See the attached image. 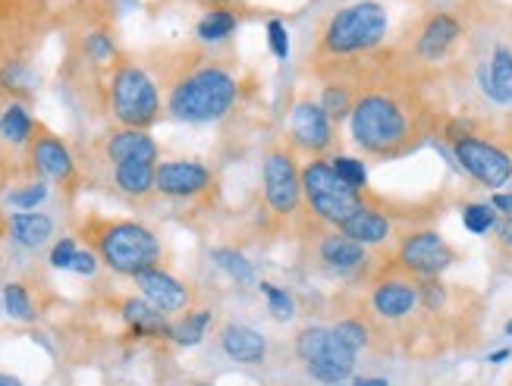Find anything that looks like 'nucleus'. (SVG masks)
Wrapping results in <instances>:
<instances>
[{"label":"nucleus","mask_w":512,"mask_h":386,"mask_svg":"<svg viewBox=\"0 0 512 386\" xmlns=\"http://www.w3.org/2000/svg\"><path fill=\"white\" fill-rule=\"evenodd\" d=\"M428 110L406 85L374 82L355 98L349 135L371 157H399L425 139Z\"/></svg>","instance_id":"f257e3e1"},{"label":"nucleus","mask_w":512,"mask_h":386,"mask_svg":"<svg viewBox=\"0 0 512 386\" xmlns=\"http://www.w3.org/2000/svg\"><path fill=\"white\" fill-rule=\"evenodd\" d=\"M164 110L176 123H214L239 98V82L227 63L205 51H183L164 79Z\"/></svg>","instance_id":"f03ea898"},{"label":"nucleus","mask_w":512,"mask_h":386,"mask_svg":"<svg viewBox=\"0 0 512 386\" xmlns=\"http://www.w3.org/2000/svg\"><path fill=\"white\" fill-rule=\"evenodd\" d=\"M88 248L120 277L136 280L142 270L161 267V239L136 220H104L92 217L82 226Z\"/></svg>","instance_id":"7ed1b4c3"},{"label":"nucleus","mask_w":512,"mask_h":386,"mask_svg":"<svg viewBox=\"0 0 512 386\" xmlns=\"http://www.w3.org/2000/svg\"><path fill=\"white\" fill-rule=\"evenodd\" d=\"M390 29L387 7L377 0H359L333 13L318 38L321 60H352L374 48H381Z\"/></svg>","instance_id":"20e7f679"},{"label":"nucleus","mask_w":512,"mask_h":386,"mask_svg":"<svg viewBox=\"0 0 512 386\" xmlns=\"http://www.w3.org/2000/svg\"><path fill=\"white\" fill-rule=\"evenodd\" d=\"M107 104L114 120L129 129H148L161 120V92L158 82L151 79L145 66L132 60H117L110 66V85H107Z\"/></svg>","instance_id":"39448f33"},{"label":"nucleus","mask_w":512,"mask_h":386,"mask_svg":"<svg viewBox=\"0 0 512 386\" xmlns=\"http://www.w3.org/2000/svg\"><path fill=\"white\" fill-rule=\"evenodd\" d=\"M302 198L311 217L333 226V230H340V226L365 204L362 192L349 189L343 179L333 173L330 161H324V157H311L302 167Z\"/></svg>","instance_id":"423d86ee"},{"label":"nucleus","mask_w":512,"mask_h":386,"mask_svg":"<svg viewBox=\"0 0 512 386\" xmlns=\"http://www.w3.org/2000/svg\"><path fill=\"white\" fill-rule=\"evenodd\" d=\"M447 139H450V148L456 154L459 167L469 173L478 186L500 192L512 179V154L503 145L484 139V135H478L465 123H450Z\"/></svg>","instance_id":"0eeeda50"},{"label":"nucleus","mask_w":512,"mask_h":386,"mask_svg":"<svg viewBox=\"0 0 512 386\" xmlns=\"http://www.w3.org/2000/svg\"><path fill=\"white\" fill-rule=\"evenodd\" d=\"M261 198L267 214H274L277 220L296 217L299 208L305 204L302 198V170L296 161V151L289 145H274L264 154L261 164Z\"/></svg>","instance_id":"6e6552de"},{"label":"nucleus","mask_w":512,"mask_h":386,"mask_svg":"<svg viewBox=\"0 0 512 386\" xmlns=\"http://www.w3.org/2000/svg\"><path fill=\"white\" fill-rule=\"evenodd\" d=\"M296 355L311 374V380H318L324 386H337L346 383L355 371V355L346 349L333 327H305L296 336Z\"/></svg>","instance_id":"1a4fd4ad"},{"label":"nucleus","mask_w":512,"mask_h":386,"mask_svg":"<svg viewBox=\"0 0 512 386\" xmlns=\"http://www.w3.org/2000/svg\"><path fill=\"white\" fill-rule=\"evenodd\" d=\"M453 261H456V248L434 230H412L396 248L399 270L418 280L440 277L443 270L453 267Z\"/></svg>","instance_id":"9d476101"},{"label":"nucleus","mask_w":512,"mask_h":386,"mask_svg":"<svg viewBox=\"0 0 512 386\" xmlns=\"http://www.w3.org/2000/svg\"><path fill=\"white\" fill-rule=\"evenodd\" d=\"M29 170L44 179V183H57L63 189H73L76 186V161H73V151L66 148V142L60 135H54L51 129L35 126V135L29 142Z\"/></svg>","instance_id":"9b49d317"},{"label":"nucleus","mask_w":512,"mask_h":386,"mask_svg":"<svg viewBox=\"0 0 512 386\" xmlns=\"http://www.w3.org/2000/svg\"><path fill=\"white\" fill-rule=\"evenodd\" d=\"M289 142L311 157H321L337 142V123L318 101H299L289 110Z\"/></svg>","instance_id":"f8f14e48"},{"label":"nucleus","mask_w":512,"mask_h":386,"mask_svg":"<svg viewBox=\"0 0 512 386\" xmlns=\"http://www.w3.org/2000/svg\"><path fill=\"white\" fill-rule=\"evenodd\" d=\"M154 189L173 201H198L208 198L217 189V183L214 173L198 161H164L158 164V183H154Z\"/></svg>","instance_id":"ddd939ff"},{"label":"nucleus","mask_w":512,"mask_h":386,"mask_svg":"<svg viewBox=\"0 0 512 386\" xmlns=\"http://www.w3.org/2000/svg\"><path fill=\"white\" fill-rule=\"evenodd\" d=\"M462 38V22L453 13H431L425 22L418 26L412 38V60L418 63H440L447 60L450 51Z\"/></svg>","instance_id":"4468645a"},{"label":"nucleus","mask_w":512,"mask_h":386,"mask_svg":"<svg viewBox=\"0 0 512 386\" xmlns=\"http://www.w3.org/2000/svg\"><path fill=\"white\" fill-rule=\"evenodd\" d=\"M368 305L374 317H381V321H390V324L406 321L418 308V283L409 274H393V277L377 280L368 295Z\"/></svg>","instance_id":"2eb2a0df"},{"label":"nucleus","mask_w":512,"mask_h":386,"mask_svg":"<svg viewBox=\"0 0 512 386\" xmlns=\"http://www.w3.org/2000/svg\"><path fill=\"white\" fill-rule=\"evenodd\" d=\"M136 286L145 295V302H151L154 308L164 311L167 317L189 311L192 308V299H195L192 289L180 277H173L170 270H164V267L142 270V274L136 277Z\"/></svg>","instance_id":"dca6fc26"},{"label":"nucleus","mask_w":512,"mask_h":386,"mask_svg":"<svg viewBox=\"0 0 512 386\" xmlns=\"http://www.w3.org/2000/svg\"><path fill=\"white\" fill-rule=\"evenodd\" d=\"M315 252H318L321 267H327L330 274H340V277L359 274V270H365L368 261H371L368 258V248L359 245V242H352L340 230L321 233L318 242H315Z\"/></svg>","instance_id":"f3484780"},{"label":"nucleus","mask_w":512,"mask_h":386,"mask_svg":"<svg viewBox=\"0 0 512 386\" xmlns=\"http://www.w3.org/2000/svg\"><path fill=\"white\" fill-rule=\"evenodd\" d=\"M158 142L151 139L148 129H129L120 126L114 132L104 135V161L110 167L126 164V161H148V164H158Z\"/></svg>","instance_id":"a211bd4d"},{"label":"nucleus","mask_w":512,"mask_h":386,"mask_svg":"<svg viewBox=\"0 0 512 386\" xmlns=\"http://www.w3.org/2000/svg\"><path fill=\"white\" fill-rule=\"evenodd\" d=\"M220 352L236 365H261L267 358V339L249 324H224L217 333Z\"/></svg>","instance_id":"6ab92c4d"},{"label":"nucleus","mask_w":512,"mask_h":386,"mask_svg":"<svg viewBox=\"0 0 512 386\" xmlns=\"http://www.w3.org/2000/svg\"><path fill=\"white\" fill-rule=\"evenodd\" d=\"M340 233L365 248H377L393 236V220L381 208H374V204L365 201L362 208L340 226Z\"/></svg>","instance_id":"aec40b11"},{"label":"nucleus","mask_w":512,"mask_h":386,"mask_svg":"<svg viewBox=\"0 0 512 386\" xmlns=\"http://www.w3.org/2000/svg\"><path fill=\"white\" fill-rule=\"evenodd\" d=\"M478 79H481V92L494 104L500 107L512 104V51L506 44H494V51L481 66Z\"/></svg>","instance_id":"412c9836"},{"label":"nucleus","mask_w":512,"mask_h":386,"mask_svg":"<svg viewBox=\"0 0 512 386\" xmlns=\"http://www.w3.org/2000/svg\"><path fill=\"white\" fill-rule=\"evenodd\" d=\"M120 314L129 327V336L136 339H170V317L164 311H158L145 299H126L120 305Z\"/></svg>","instance_id":"4be33fe9"},{"label":"nucleus","mask_w":512,"mask_h":386,"mask_svg":"<svg viewBox=\"0 0 512 386\" xmlns=\"http://www.w3.org/2000/svg\"><path fill=\"white\" fill-rule=\"evenodd\" d=\"M110 176H114V186L120 195L132 198V201H145L148 195H154V183H158V164L148 161H126L110 167Z\"/></svg>","instance_id":"5701e85b"},{"label":"nucleus","mask_w":512,"mask_h":386,"mask_svg":"<svg viewBox=\"0 0 512 386\" xmlns=\"http://www.w3.org/2000/svg\"><path fill=\"white\" fill-rule=\"evenodd\" d=\"M7 230H10V239L19 248H29V252H35V248L51 242L54 220L48 214H41V211H16L7 220Z\"/></svg>","instance_id":"b1692460"},{"label":"nucleus","mask_w":512,"mask_h":386,"mask_svg":"<svg viewBox=\"0 0 512 386\" xmlns=\"http://www.w3.org/2000/svg\"><path fill=\"white\" fill-rule=\"evenodd\" d=\"M35 120L29 107L22 101H10L4 107V113H0V139H4L10 148H29L32 135H35Z\"/></svg>","instance_id":"393cba45"},{"label":"nucleus","mask_w":512,"mask_h":386,"mask_svg":"<svg viewBox=\"0 0 512 386\" xmlns=\"http://www.w3.org/2000/svg\"><path fill=\"white\" fill-rule=\"evenodd\" d=\"M355 98H359V92H355V85H352L349 79H330V82L321 88L318 104L324 107L327 117L340 126L343 120H349V117H352Z\"/></svg>","instance_id":"a878e982"},{"label":"nucleus","mask_w":512,"mask_h":386,"mask_svg":"<svg viewBox=\"0 0 512 386\" xmlns=\"http://www.w3.org/2000/svg\"><path fill=\"white\" fill-rule=\"evenodd\" d=\"M208 327H211V311L208 308L183 311L176 321H170V339L176 346H198L205 339Z\"/></svg>","instance_id":"bb28decb"},{"label":"nucleus","mask_w":512,"mask_h":386,"mask_svg":"<svg viewBox=\"0 0 512 386\" xmlns=\"http://www.w3.org/2000/svg\"><path fill=\"white\" fill-rule=\"evenodd\" d=\"M236 29H239V16L227 7H214L198 19L195 38L202 44H220V41H227Z\"/></svg>","instance_id":"cd10ccee"},{"label":"nucleus","mask_w":512,"mask_h":386,"mask_svg":"<svg viewBox=\"0 0 512 386\" xmlns=\"http://www.w3.org/2000/svg\"><path fill=\"white\" fill-rule=\"evenodd\" d=\"M4 311L13 317V321H22V324H32L35 317H38V308L32 302V295L26 289V283H7L4 286Z\"/></svg>","instance_id":"c85d7f7f"},{"label":"nucleus","mask_w":512,"mask_h":386,"mask_svg":"<svg viewBox=\"0 0 512 386\" xmlns=\"http://www.w3.org/2000/svg\"><path fill=\"white\" fill-rule=\"evenodd\" d=\"M82 54H85V60H92L95 66H104V63L114 66L120 60L117 57V41H114V35H110L107 29L88 32L82 38Z\"/></svg>","instance_id":"c756f323"},{"label":"nucleus","mask_w":512,"mask_h":386,"mask_svg":"<svg viewBox=\"0 0 512 386\" xmlns=\"http://www.w3.org/2000/svg\"><path fill=\"white\" fill-rule=\"evenodd\" d=\"M211 258H214V264H217L220 270H227L230 280H236V283H242V286L255 280V267L246 261V255L236 252V248H214Z\"/></svg>","instance_id":"7c9ffc66"},{"label":"nucleus","mask_w":512,"mask_h":386,"mask_svg":"<svg viewBox=\"0 0 512 386\" xmlns=\"http://www.w3.org/2000/svg\"><path fill=\"white\" fill-rule=\"evenodd\" d=\"M330 167L337 173L343 183L355 192H365L368 189V167L359 157H349V154H333L330 157Z\"/></svg>","instance_id":"2f4dec72"},{"label":"nucleus","mask_w":512,"mask_h":386,"mask_svg":"<svg viewBox=\"0 0 512 386\" xmlns=\"http://www.w3.org/2000/svg\"><path fill=\"white\" fill-rule=\"evenodd\" d=\"M462 223H465V230H469V233H475V236H484V233L497 230L500 214L491 208V204L472 201V204H465V208H462Z\"/></svg>","instance_id":"473e14b6"},{"label":"nucleus","mask_w":512,"mask_h":386,"mask_svg":"<svg viewBox=\"0 0 512 386\" xmlns=\"http://www.w3.org/2000/svg\"><path fill=\"white\" fill-rule=\"evenodd\" d=\"M44 198H48V183L38 179V176L7 192V204H10V208H16V211H35Z\"/></svg>","instance_id":"72a5a7b5"},{"label":"nucleus","mask_w":512,"mask_h":386,"mask_svg":"<svg viewBox=\"0 0 512 386\" xmlns=\"http://www.w3.org/2000/svg\"><path fill=\"white\" fill-rule=\"evenodd\" d=\"M261 289V295L267 299V308H271V314H274V321H293V314H296V299L289 295L286 289H280L277 283H261L258 286Z\"/></svg>","instance_id":"f704fd0d"},{"label":"nucleus","mask_w":512,"mask_h":386,"mask_svg":"<svg viewBox=\"0 0 512 386\" xmlns=\"http://www.w3.org/2000/svg\"><path fill=\"white\" fill-rule=\"evenodd\" d=\"M333 333H337L340 343L346 349H352L355 355H359L371 343V330H368L365 321H359V317H346V321H340L337 327H333Z\"/></svg>","instance_id":"c9c22d12"},{"label":"nucleus","mask_w":512,"mask_h":386,"mask_svg":"<svg viewBox=\"0 0 512 386\" xmlns=\"http://www.w3.org/2000/svg\"><path fill=\"white\" fill-rule=\"evenodd\" d=\"M264 32H267V48H271V54L277 57V60H286L289 57V35H286V26L280 19H271L264 26Z\"/></svg>","instance_id":"e433bc0d"},{"label":"nucleus","mask_w":512,"mask_h":386,"mask_svg":"<svg viewBox=\"0 0 512 386\" xmlns=\"http://www.w3.org/2000/svg\"><path fill=\"white\" fill-rule=\"evenodd\" d=\"M76 252H79V242H76L73 236H63L60 242H54L48 261H51V267H57V270H70V267H73Z\"/></svg>","instance_id":"4c0bfd02"},{"label":"nucleus","mask_w":512,"mask_h":386,"mask_svg":"<svg viewBox=\"0 0 512 386\" xmlns=\"http://www.w3.org/2000/svg\"><path fill=\"white\" fill-rule=\"evenodd\" d=\"M98 264H101V258L92 252V248H79L70 270H73V274H79V277H92L95 270H98Z\"/></svg>","instance_id":"58836bf2"},{"label":"nucleus","mask_w":512,"mask_h":386,"mask_svg":"<svg viewBox=\"0 0 512 386\" xmlns=\"http://www.w3.org/2000/svg\"><path fill=\"white\" fill-rule=\"evenodd\" d=\"M491 208L503 217H512V192H494L491 198Z\"/></svg>","instance_id":"ea45409f"},{"label":"nucleus","mask_w":512,"mask_h":386,"mask_svg":"<svg viewBox=\"0 0 512 386\" xmlns=\"http://www.w3.org/2000/svg\"><path fill=\"white\" fill-rule=\"evenodd\" d=\"M497 239H500V245H506L509 252H512V217H503L497 223Z\"/></svg>","instance_id":"a19ab883"},{"label":"nucleus","mask_w":512,"mask_h":386,"mask_svg":"<svg viewBox=\"0 0 512 386\" xmlns=\"http://www.w3.org/2000/svg\"><path fill=\"white\" fill-rule=\"evenodd\" d=\"M352 386H390L384 377H371V380H355Z\"/></svg>","instance_id":"79ce46f5"},{"label":"nucleus","mask_w":512,"mask_h":386,"mask_svg":"<svg viewBox=\"0 0 512 386\" xmlns=\"http://www.w3.org/2000/svg\"><path fill=\"white\" fill-rule=\"evenodd\" d=\"M509 355H512L509 349H500V352H494V355H491V358H487V361H491V365H503V361H506Z\"/></svg>","instance_id":"37998d69"},{"label":"nucleus","mask_w":512,"mask_h":386,"mask_svg":"<svg viewBox=\"0 0 512 386\" xmlns=\"http://www.w3.org/2000/svg\"><path fill=\"white\" fill-rule=\"evenodd\" d=\"M0 386H22V380L10 377V374H0Z\"/></svg>","instance_id":"c03bdc74"},{"label":"nucleus","mask_w":512,"mask_h":386,"mask_svg":"<svg viewBox=\"0 0 512 386\" xmlns=\"http://www.w3.org/2000/svg\"><path fill=\"white\" fill-rule=\"evenodd\" d=\"M205 4H214V7H227V4H233V0H205Z\"/></svg>","instance_id":"a18cd8bd"},{"label":"nucleus","mask_w":512,"mask_h":386,"mask_svg":"<svg viewBox=\"0 0 512 386\" xmlns=\"http://www.w3.org/2000/svg\"><path fill=\"white\" fill-rule=\"evenodd\" d=\"M506 333H509V336H512V321H509V324H506Z\"/></svg>","instance_id":"49530a36"},{"label":"nucleus","mask_w":512,"mask_h":386,"mask_svg":"<svg viewBox=\"0 0 512 386\" xmlns=\"http://www.w3.org/2000/svg\"><path fill=\"white\" fill-rule=\"evenodd\" d=\"M192 386H211V383H205V380H202V383H192Z\"/></svg>","instance_id":"de8ad7c7"}]
</instances>
